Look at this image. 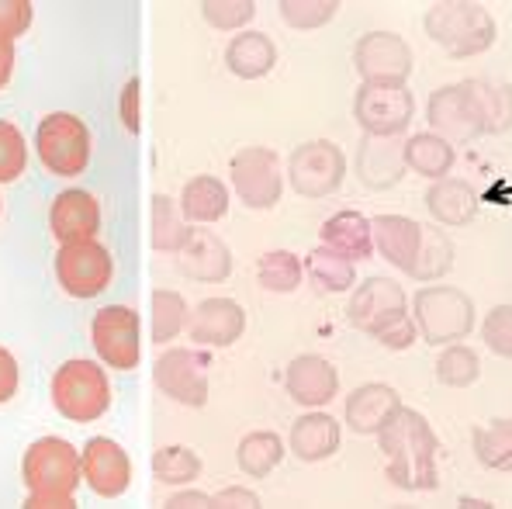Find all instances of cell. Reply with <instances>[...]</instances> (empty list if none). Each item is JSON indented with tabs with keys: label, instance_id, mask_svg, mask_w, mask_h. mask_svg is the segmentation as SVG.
I'll return each instance as SVG.
<instances>
[{
	"label": "cell",
	"instance_id": "obj_1",
	"mask_svg": "<svg viewBox=\"0 0 512 509\" xmlns=\"http://www.w3.org/2000/svg\"><path fill=\"white\" fill-rule=\"evenodd\" d=\"M378 444L384 454V475L391 478L395 489L433 492L440 485V471H436L440 440H436L423 413L402 406L395 419L378 433Z\"/></svg>",
	"mask_w": 512,
	"mask_h": 509
},
{
	"label": "cell",
	"instance_id": "obj_2",
	"mask_svg": "<svg viewBox=\"0 0 512 509\" xmlns=\"http://www.w3.org/2000/svg\"><path fill=\"white\" fill-rule=\"evenodd\" d=\"M21 478L28 489L25 509H73L77 485L84 482V464L70 440L42 437L25 451Z\"/></svg>",
	"mask_w": 512,
	"mask_h": 509
},
{
	"label": "cell",
	"instance_id": "obj_3",
	"mask_svg": "<svg viewBox=\"0 0 512 509\" xmlns=\"http://www.w3.org/2000/svg\"><path fill=\"white\" fill-rule=\"evenodd\" d=\"M423 25L429 39L454 59L481 56L495 46V18L474 0H440L426 11Z\"/></svg>",
	"mask_w": 512,
	"mask_h": 509
},
{
	"label": "cell",
	"instance_id": "obj_4",
	"mask_svg": "<svg viewBox=\"0 0 512 509\" xmlns=\"http://www.w3.org/2000/svg\"><path fill=\"white\" fill-rule=\"evenodd\" d=\"M412 319H416L419 336L429 347H450V343H461L474 329V302L461 288L433 284V288L416 291Z\"/></svg>",
	"mask_w": 512,
	"mask_h": 509
},
{
	"label": "cell",
	"instance_id": "obj_5",
	"mask_svg": "<svg viewBox=\"0 0 512 509\" xmlns=\"http://www.w3.org/2000/svg\"><path fill=\"white\" fill-rule=\"evenodd\" d=\"M52 406L70 423H94L108 413L111 385L101 364L94 361H66L52 378Z\"/></svg>",
	"mask_w": 512,
	"mask_h": 509
},
{
	"label": "cell",
	"instance_id": "obj_6",
	"mask_svg": "<svg viewBox=\"0 0 512 509\" xmlns=\"http://www.w3.org/2000/svg\"><path fill=\"white\" fill-rule=\"evenodd\" d=\"M353 118L364 136L398 139L416 118V97L409 84H360L353 94Z\"/></svg>",
	"mask_w": 512,
	"mask_h": 509
},
{
	"label": "cell",
	"instance_id": "obj_7",
	"mask_svg": "<svg viewBox=\"0 0 512 509\" xmlns=\"http://www.w3.org/2000/svg\"><path fill=\"white\" fill-rule=\"evenodd\" d=\"M39 160L56 177H80L90 163V132L70 111H52L35 132Z\"/></svg>",
	"mask_w": 512,
	"mask_h": 509
},
{
	"label": "cell",
	"instance_id": "obj_8",
	"mask_svg": "<svg viewBox=\"0 0 512 509\" xmlns=\"http://www.w3.org/2000/svg\"><path fill=\"white\" fill-rule=\"evenodd\" d=\"M94 350L108 368L135 371L142 357V323L132 305H108L90 323Z\"/></svg>",
	"mask_w": 512,
	"mask_h": 509
},
{
	"label": "cell",
	"instance_id": "obj_9",
	"mask_svg": "<svg viewBox=\"0 0 512 509\" xmlns=\"http://www.w3.org/2000/svg\"><path fill=\"white\" fill-rule=\"evenodd\" d=\"M426 118L429 132H436L447 142H474L485 136V118H481V104L474 94V80L433 91L426 104Z\"/></svg>",
	"mask_w": 512,
	"mask_h": 509
},
{
	"label": "cell",
	"instance_id": "obj_10",
	"mask_svg": "<svg viewBox=\"0 0 512 509\" xmlns=\"http://www.w3.org/2000/svg\"><path fill=\"white\" fill-rule=\"evenodd\" d=\"M288 177L301 198H329L346 181V153L329 139L305 142L291 153Z\"/></svg>",
	"mask_w": 512,
	"mask_h": 509
},
{
	"label": "cell",
	"instance_id": "obj_11",
	"mask_svg": "<svg viewBox=\"0 0 512 509\" xmlns=\"http://www.w3.org/2000/svg\"><path fill=\"white\" fill-rule=\"evenodd\" d=\"M115 264L111 253L97 239H80V243H63L56 253V281L66 295L73 298H97L111 284Z\"/></svg>",
	"mask_w": 512,
	"mask_h": 509
},
{
	"label": "cell",
	"instance_id": "obj_12",
	"mask_svg": "<svg viewBox=\"0 0 512 509\" xmlns=\"http://www.w3.org/2000/svg\"><path fill=\"white\" fill-rule=\"evenodd\" d=\"M232 187L246 208H274L281 201L284 177H281V156L267 146H246L232 156Z\"/></svg>",
	"mask_w": 512,
	"mask_h": 509
},
{
	"label": "cell",
	"instance_id": "obj_13",
	"mask_svg": "<svg viewBox=\"0 0 512 509\" xmlns=\"http://www.w3.org/2000/svg\"><path fill=\"white\" fill-rule=\"evenodd\" d=\"M353 66L364 84H409L412 49L395 32H367L353 46Z\"/></svg>",
	"mask_w": 512,
	"mask_h": 509
},
{
	"label": "cell",
	"instance_id": "obj_14",
	"mask_svg": "<svg viewBox=\"0 0 512 509\" xmlns=\"http://www.w3.org/2000/svg\"><path fill=\"white\" fill-rule=\"evenodd\" d=\"M208 357L201 350L173 347L156 361L153 378L167 399L180 402V406L201 409L208 402Z\"/></svg>",
	"mask_w": 512,
	"mask_h": 509
},
{
	"label": "cell",
	"instance_id": "obj_15",
	"mask_svg": "<svg viewBox=\"0 0 512 509\" xmlns=\"http://www.w3.org/2000/svg\"><path fill=\"white\" fill-rule=\"evenodd\" d=\"M346 316H350L353 329H360V333L378 340L384 329L409 316V302H405L402 284H395L391 278H367L353 291Z\"/></svg>",
	"mask_w": 512,
	"mask_h": 509
},
{
	"label": "cell",
	"instance_id": "obj_16",
	"mask_svg": "<svg viewBox=\"0 0 512 509\" xmlns=\"http://www.w3.org/2000/svg\"><path fill=\"white\" fill-rule=\"evenodd\" d=\"M80 464H84V482L101 499L125 496L132 485V461L125 447L111 437H90L80 451Z\"/></svg>",
	"mask_w": 512,
	"mask_h": 509
},
{
	"label": "cell",
	"instance_id": "obj_17",
	"mask_svg": "<svg viewBox=\"0 0 512 509\" xmlns=\"http://www.w3.org/2000/svg\"><path fill=\"white\" fill-rule=\"evenodd\" d=\"M353 170L357 181L367 191H388L405 177V142L402 139H378L364 136L357 142V156H353Z\"/></svg>",
	"mask_w": 512,
	"mask_h": 509
},
{
	"label": "cell",
	"instance_id": "obj_18",
	"mask_svg": "<svg viewBox=\"0 0 512 509\" xmlns=\"http://www.w3.org/2000/svg\"><path fill=\"white\" fill-rule=\"evenodd\" d=\"M284 385H288V395L305 409H322L336 399L340 392V374H336L333 364L319 354H301L288 364L284 371Z\"/></svg>",
	"mask_w": 512,
	"mask_h": 509
},
{
	"label": "cell",
	"instance_id": "obj_19",
	"mask_svg": "<svg viewBox=\"0 0 512 509\" xmlns=\"http://www.w3.org/2000/svg\"><path fill=\"white\" fill-rule=\"evenodd\" d=\"M246 329V312L232 298H205L191 312L187 333L198 347H232Z\"/></svg>",
	"mask_w": 512,
	"mask_h": 509
},
{
	"label": "cell",
	"instance_id": "obj_20",
	"mask_svg": "<svg viewBox=\"0 0 512 509\" xmlns=\"http://www.w3.org/2000/svg\"><path fill=\"white\" fill-rule=\"evenodd\" d=\"M52 236L63 243H80V239H94L101 232V205L90 191H59L49 212Z\"/></svg>",
	"mask_w": 512,
	"mask_h": 509
},
{
	"label": "cell",
	"instance_id": "obj_21",
	"mask_svg": "<svg viewBox=\"0 0 512 509\" xmlns=\"http://www.w3.org/2000/svg\"><path fill=\"white\" fill-rule=\"evenodd\" d=\"M398 409H402V399H398L395 388L381 385V381H367L346 399V423L360 437H378L384 426L395 419Z\"/></svg>",
	"mask_w": 512,
	"mask_h": 509
},
{
	"label": "cell",
	"instance_id": "obj_22",
	"mask_svg": "<svg viewBox=\"0 0 512 509\" xmlns=\"http://www.w3.org/2000/svg\"><path fill=\"white\" fill-rule=\"evenodd\" d=\"M374 222V250L388 260L391 267L409 274L423 246V226L409 215H378Z\"/></svg>",
	"mask_w": 512,
	"mask_h": 509
},
{
	"label": "cell",
	"instance_id": "obj_23",
	"mask_svg": "<svg viewBox=\"0 0 512 509\" xmlns=\"http://www.w3.org/2000/svg\"><path fill=\"white\" fill-rule=\"evenodd\" d=\"M180 271L194 281H205V284H218L229 278L232 271V253L215 232L208 229H191L187 236L184 250H180Z\"/></svg>",
	"mask_w": 512,
	"mask_h": 509
},
{
	"label": "cell",
	"instance_id": "obj_24",
	"mask_svg": "<svg viewBox=\"0 0 512 509\" xmlns=\"http://www.w3.org/2000/svg\"><path fill=\"white\" fill-rule=\"evenodd\" d=\"M322 246L333 253H340L350 264L371 260L374 253V222L360 212H336L333 219L322 226Z\"/></svg>",
	"mask_w": 512,
	"mask_h": 509
},
{
	"label": "cell",
	"instance_id": "obj_25",
	"mask_svg": "<svg viewBox=\"0 0 512 509\" xmlns=\"http://www.w3.org/2000/svg\"><path fill=\"white\" fill-rule=\"evenodd\" d=\"M340 440H343L340 423L329 413H319V409L295 419V426H291V451H295L298 461L308 464L333 458L340 451Z\"/></svg>",
	"mask_w": 512,
	"mask_h": 509
},
{
	"label": "cell",
	"instance_id": "obj_26",
	"mask_svg": "<svg viewBox=\"0 0 512 509\" xmlns=\"http://www.w3.org/2000/svg\"><path fill=\"white\" fill-rule=\"evenodd\" d=\"M426 208L440 226H468L478 215V191L461 177H443L429 184Z\"/></svg>",
	"mask_w": 512,
	"mask_h": 509
},
{
	"label": "cell",
	"instance_id": "obj_27",
	"mask_svg": "<svg viewBox=\"0 0 512 509\" xmlns=\"http://www.w3.org/2000/svg\"><path fill=\"white\" fill-rule=\"evenodd\" d=\"M225 63L239 80H260L277 66V46L267 32H239L225 46Z\"/></svg>",
	"mask_w": 512,
	"mask_h": 509
},
{
	"label": "cell",
	"instance_id": "obj_28",
	"mask_svg": "<svg viewBox=\"0 0 512 509\" xmlns=\"http://www.w3.org/2000/svg\"><path fill=\"white\" fill-rule=\"evenodd\" d=\"M457 153H454V142H447L436 132H416L405 142V167L412 174L426 177V181H443V177L454 170Z\"/></svg>",
	"mask_w": 512,
	"mask_h": 509
},
{
	"label": "cell",
	"instance_id": "obj_29",
	"mask_svg": "<svg viewBox=\"0 0 512 509\" xmlns=\"http://www.w3.org/2000/svg\"><path fill=\"white\" fill-rule=\"evenodd\" d=\"M180 212H184V219L191 222H201V226H208V222H218L225 212H229V191H225V184L218 181V177H194V181L184 184V194H180Z\"/></svg>",
	"mask_w": 512,
	"mask_h": 509
},
{
	"label": "cell",
	"instance_id": "obj_30",
	"mask_svg": "<svg viewBox=\"0 0 512 509\" xmlns=\"http://www.w3.org/2000/svg\"><path fill=\"white\" fill-rule=\"evenodd\" d=\"M305 274H308V281H312L319 291H326V295L350 291L353 281H357V271H353L350 260L340 257V253H333V250H326V246H315V250L308 253Z\"/></svg>",
	"mask_w": 512,
	"mask_h": 509
},
{
	"label": "cell",
	"instance_id": "obj_31",
	"mask_svg": "<svg viewBox=\"0 0 512 509\" xmlns=\"http://www.w3.org/2000/svg\"><path fill=\"white\" fill-rule=\"evenodd\" d=\"M236 458H239V468H243L250 478H267L284 458V440L277 437L274 430L246 433V437L239 440Z\"/></svg>",
	"mask_w": 512,
	"mask_h": 509
},
{
	"label": "cell",
	"instance_id": "obj_32",
	"mask_svg": "<svg viewBox=\"0 0 512 509\" xmlns=\"http://www.w3.org/2000/svg\"><path fill=\"white\" fill-rule=\"evenodd\" d=\"M474 458L488 471H512V419H492L474 430Z\"/></svg>",
	"mask_w": 512,
	"mask_h": 509
},
{
	"label": "cell",
	"instance_id": "obj_33",
	"mask_svg": "<svg viewBox=\"0 0 512 509\" xmlns=\"http://www.w3.org/2000/svg\"><path fill=\"white\" fill-rule=\"evenodd\" d=\"M191 236V229L184 226V212H180V201L167 198V194H156L153 198V246L160 253H180Z\"/></svg>",
	"mask_w": 512,
	"mask_h": 509
},
{
	"label": "cell",
	"instance_id": "obj_34",
	"mask_svg": "<svg viewBox=\"0 0 512 509\" xmlns=\"http://www.w3.org/2000/svg\"><path fill=\"white\" fill-rule=\"evenodd\" d=\"M450 267H454V243L447 239V232L423 226V246H419V257H416V264H412L409 278L440 281Z\"/></svg>",
	"mask_w": 512,
	"mask_h": 509
},
{
	"label": "cell",
	"instance_id": "obj_35",
	"mask_svg": "<svg viewBox=\"0 0 512 509\" xmlns=\"http://www.w3.org/2000/svg\"><path fill=\"white\" fill-rule=\"evenodd\" d=\"M301 274H305V267H301V260L291 250H270V253H263L260 264H256L260 288L274 291V295H291V291H298Z\"/></svg>",
	"mask_w": 512,
	"mask_h": 509
},
{
	"label": "cell",
	"instance_id": "obj_36",
	"mask_svg": "<svg viewBox=\"0 0 512 509\" xmlns=\"http://www.w3.org/2000/svg\"><path fill=\"white\" fill-rule=\"evenodd\" d=\"M474 94L485 118V136H502L512 129V87L492 84V80H474Z\"/></svg>",
	"mask_w": 512,
	"mask_h": 509
},
{
	"label": "cell",
	"instance_id": "obj_37",
	"mask_svg": "<svg viewBox=\"0 0 512 509\" xmlns=\"http://www.w3.org/2000/svg\"><path fill=\"white\" fill-rule=\"evenodd\" d=\"M191 323V309H187L184 295L170 288L153 291V340L170 343L184 333V326Z\"/></svg>",
	"mask_w": 512,
	"mask_h": 509
},
{
	"label": "cell",
	"instance_id": "obj_38",
	"mask_svg": "<svg viewBox=\"0 0 512 509\" xmlns=\"http://www.w3.org/2000/svg\"><path fill=\"white\" fill-rule=\"evenodd\" d=\"M153 475L163 485H191L194 478H201V458L191 447L170 444L153 454Z\"/></svg>",
	"mask_w": 512,
	"mask_h": 509
},
{
	"label": "cell",
	"instance_id": "obj_39",
	"mask_svg": "<svg viewBox=\"0 0 512 509\" xmlns=\"http://www.w3.org/2000/svg\"><path fill=\"white\" fill-rule=\"evenodd\" d=\"M478 374H481L478 350L464 347V343H450V347L440 354V361H436V381H440V385L468 388L478 381Z\"/></svg>",
	"mask_w": 512,
	"mask_h": 509
},
{
	"label": "cell",
	"instance_id": "obj_40",
	"mask_svg": "<svg viewBox=\"0 0 512 509\" xmlns=\"http://www.w3.org/2000/svg\"><path fill=\"white\" fill-rule=\"evenodd\" d=\"M281 18L295 32H315V28L329 25L340 11V0H281Z\"/></svg>",
	"mask_w": 512,
	"mask_h": 509
},
{
	"label": "cell",
	"instance_id": "obj_41",
	"mask_svg": "<svg viewBox=\"0 0 512 509\" xmlns=\"http://www.w3.org/2000/svg\"><path fill=\"white\" fill-rule=\"evenodd\" d=\"M201 14H205V21L218 28V32H239V28L253 21L256 4L253 0H205Z\"/></svg>",
	"mask_w": 512,
	"mask_h": 509
},
{
	"label": "cell",
	"instance_id": "obj_42",
	"mask_svg": "<svg viewBox=\"0 0 512 509\" xmlns=\"http://www.w3.org/2000/svg\"><path fill=\"white\" fill-rule=\"evenodd\" d=\"M28 163V146L21 139L18 125L0 122V184H11L25 174Z\"/></svg>",
	"mask_w": 512,
	"mask_h": 509
},
{
	"label": "cell",
	"instance_id": "obj_43",
	"mask_svg": "<svg viewBox=\"0 0 512 509\" xmlns=\"http://www.w3.org/2000/svg\"><path fill=\"white\" fill-rule=\"evenodd\" d=\"M481 336L492 354L512 357V305H495L481 323Z\"/></svg>",
	"mask_w": 512,
	"mask_h": 509
},
{
	"label": "cell",
	"instance_id": "obj_44",
	"mask_svg": "<svg viewBox=\"0 0 512 509\" xmlns=\"http://www.w3.org/2000/svg\"><path fill=\"white\" fill-rule=\"evenodd\" d=\"M32 25V0H0V39L14 42Z\"/></svg>",
	"mask_w": 512,
	"mask_h": 509
},
{
	"label": "cell",
	"instance_id": "obj_45",
	"mask_svg": "<svg viewBox=\"0 0 512 509\" xmlns=\"http://www.w3.org/2000/svg\"><path fill=\"white\" fill-rule=\"evenodd\" d=\"M416 340H419V326H416V319H412V316L398 319L395 326H388L378 336V343H381L384 350H409Z\"/></svg>",
	"mask_w": 512,
	"mask_h": 509
},
{
	"label": "cell",
	"instance_id": "obj_46",
	"mask_svg": "<svg viewBox=\"0 0 512 509\" xmlns=\"http://www.w3.org/2000/svg\"><path fill=\"white\" fill-rule=\"evenodd\" d=\"M18 385H21V371H18V361H14L11 350L0 347V406L11 402L18 395Z\"/></svg>",
	"mask_w": 512,
	"mask_h": 509
},
{
	"label": "cell",
	"instance_id": "obj_47",
	"mask_svg": "<svg viewBox=\"0 0 512 509\" xmlns=\"http://www.w3.org/2000/svg\"><path fill=\"white\" fill-rule=\"evenodd\" d=\"M215 509H256L260 506V496L253 489H243V485H232V489H222L218 496H212Z\"/></svg>",
	"mask_w": 512,
	"mask_h": 509
},
{
	"label": "cell",
	"instance_id": "obj_48",
	"mask_svg": "<svg viewBox=\"0 0 512 509\" xmlns=\"http://www.w3.org/2000/svg\"><path fill=\"white\" fill-rule=\"evenodd\" d=\"M122 122L132 136L139 132V80H128L122 91Z\"/></svg>",
	"mask_w": 512,
	"mask_h": 509
},
{
	"label": "cell",
	"instance_id": "obj_49",
	"mask_svg": "<svg viewBox=\"0 0 512 509\" xmlns=\"http://www.w3.org/2000/svg\"><path fill=\"white\" fill-rule=\"evenodd\" d=\"M167 506H170V509H184V506H198V509H205V506H212V496H208V492L184 489V492H173V496L167 499Z\"/></svg>",
	"mask_w": 512,
	"mask_h": 509
},
{
	"label": "cell",
	"instance_id": "obj_50",
	"mask_svg": "<svg viewBox=\"0 0 512 509\" xmlns=\"http://www.w3.org/2000/svg\"><path fill=\"white\" fill-rule=\"evenodd\" d=\"M11 73H14V42L0 39V91L7 87Z\"/></svg>",
	"mask_w": 512,
	"mask_h": 509
},
{
	"label": "cell",
	"instance_id": "obj_51",
	"mask_svg": "<svg viewBox=\"0 0 512 509\" xmlns=\"http://www.w3.org/2000/svg\"><path fill=\"white\" fill-rule=\"evenodd\" d=\"M461 506H471V509H485V506H492L488 499H461Z\"/></svg>",
	"mask_w": 512,
	"mask_h": 509
}]
</instances>
